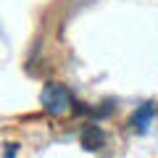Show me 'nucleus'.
Wrapping results in <instances>:
<instances>
[{"label": "nucleus", "mask_w": 158, "mask_h": 158, "mask_svg": "<svg viewBox=\"0 0 158 158\" xmlns=\"http://www.w3.org/2000/svg\"><path fill=\"white\" fill-rule=\"evenodd\" d=\"M40 100H42L45 113H50V116H63V113H71L74 111V95H71V90H69L66 85H58V82H50V85L42 87Z\"/></svg>", "instance_id": "nucleus-1"}, {"label": "nucleus", "mask_w": 158, "mask_h": 158, "mask_svg": "<svg viewBox=\"0 0 158 158\" xmlns=\"http://www.w3.org/2000/svg\"><path fill=\"white\" fill-rule=\"evenodd\" d=\"M153 113H156V103H142V106L132 113L129 124H132V129H135L137 135H145L148 132V127H150V121H153Z\"/></svg>", "instance_id": "nucleus-2"}, {"label": "nucleus", "mask_w": 158, "mask_h": 158, "mask_svg": "<svg viewBox=\"0 0 158 158\" xmlns=\"http://www.w3.org/2000/svg\"><path fill=\"white\" fill-rule=\"evenodd\" d=\"M103 145H106V132L98 124H87L85 129H82V148L90 150V153H98Z\"/></svg>", "instance_id": "nucleus-3"}, {"label": "nucleus", "mask_w": 158, "mask_h": 158, "mask_svg": "<svg viewBox=\"0 0 158 158\" xmlns=\"http://www.w3.org/2000/svg\"><path fill=\"white\" fill-rule=\"evenodd\" d=\"M16 153H19V145H16V142H8V145H6V153H3V158H16Z\"/></svg>", "instance_id": "nucleus-4"}]
</instances>
